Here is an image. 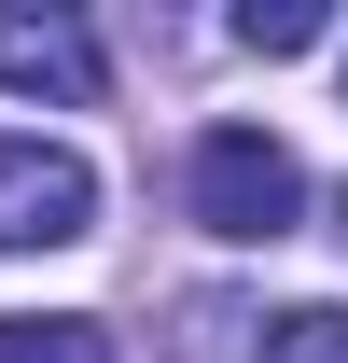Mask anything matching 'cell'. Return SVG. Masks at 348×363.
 I'll return each mask as SVG.
<instances>
[{"label":"cell","instance_id":"obj_1","mask_svg":"<svg viewBox=\"0 0 348 363\" xmlns=\"http://www.w3.org/2000/svg\"><path fill=\"white\" fill-rule=\"evenodd\" d=\"M293 210H306V168L265 126H209V140H195V224H209V238L251 252V238H293Z\"/></svg>","mask_w":348,"mask_h":363},{"label":"cell","instance_id":"obj_2","mask_svg":"<svg viewBox=\"0 0 348 363\" xmlns=\"http://www.w3.org/2000/svg\"><path fill=\"white\" fill-rule=\"evenodd\" d=\"M98 224V168L56 140H0V252H70Z\"/></svg>","mask_w":348,"mask_h":363},{"label":"cell","instance_id":"obj_3","mask_svg":"<svg viewBox=\"0 0 348 363\" xmlns=\"http://www.w3.org/2000/svg\"><path fill=\"white\" fill-rule=\"evenodd\" d=\"M0 84L14 98H56V112H84L112 84V56H98L84 14H28V0H0Z\"/></svg>","mask_w":348,"mask_h":363},{"label":"cell","instance_id":"obj_4","mask_svg":"<svg viewBox=\"0 0 348 363\" xmlns=\"http://www.w3.org/2000/svg\"><path fill=\"white\" fill-rule=\"evenodd\" d=\"M0 363H112V335H98L84 308H56V321H0Z\"/></svg>","mask_w":348,"mask_h":363},{"label":"cell","instance_id":"obj_7","mask_svg":"<svg viewBox=\"0 0 348 363\" xmlns=\"http://www.w3.org/2000/svg\"><path fill=\"white\" fill-rule=\"evenodd\" d=\"M335 224H348V210H335Z\"/></svg>","mask_w":348,"mask_h":363},{"label":"cell","instance_id":"obj_6","mask_svg":"<svg viewBox=\"0 0 348 363\" xmlns=\"http://www.w3.org/2000/svg\"><path fill=\"white\" fill-rule=\"evenodd\" d=\"M237 43H251V56H306V43H320V0H251Z\"/></svg>","mask_w":348,"mask_h":363},{"label":"cell","instance_id":"obj_5","mask_svg":"<svg viewBox=\"0 0 348 363\" xmlns=\"http://www.w3.org/2000/svg\"><path fill=\"white\" fill-rule=\"evenodd\" d=\"M265 363H348V308H279L265 321Z\"/></svg>","mask_w":348,"mask_h":363}]
</instances>
